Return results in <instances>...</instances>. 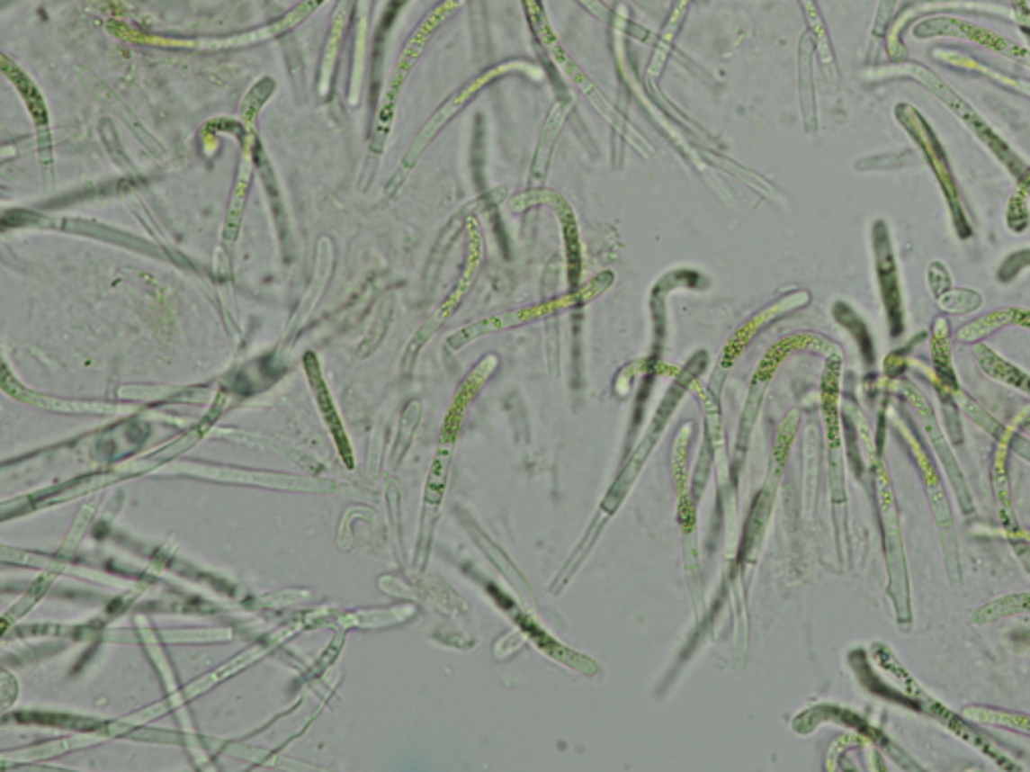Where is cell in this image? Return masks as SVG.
<instances>
[{
    "instance_id": "1",
    "label": "cell",
    "mask_w": 1030,
    "mask_h": 772,
    "mask_svg": "<svg viewBox=\"0 0 1030 772\" xmlns=\"http://www.w3.org/2000/svg\"><path fill=\"white\" fill-rule=\"evenodd\" d=\"M970 716H974L976 720H984V723H992V724H1000V726H1012V728H1017V731L1030 732V718H1028V716H1020V714H1012V712L970 710Z\"/></svg>"
},
{
    "instance_id": "2",
    "label": "cell",
    "mask_w": 1030,
    "mask_h": 772,
    "mask_svg": "<svg viewBox=\"0 0 1030 772\" xmlns=\"http://www.w3.org/2000/svg\"><path fill=\"white\" fill-rule=\"evenodd\" d=\"M1026 607H1030V597L1028 596H1010V597H1004L1000 602H994L990 606H986V610H996L990 612L989 615H984L982 620H994V617H1000V615H1007L1012 612H1025Z\"/></svg>"
}]
</instances>
